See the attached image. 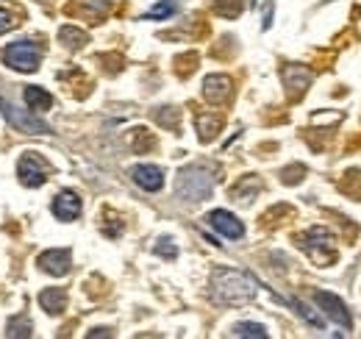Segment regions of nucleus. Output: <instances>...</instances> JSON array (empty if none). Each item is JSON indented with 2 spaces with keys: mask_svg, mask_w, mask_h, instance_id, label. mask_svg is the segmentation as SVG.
I'll use <instances>...</instances> for the list:
<instances>
[{
  "mask_svg": "<svg viewBox=\"0 0 361 339\" xmlns=\"http://www.w3.org/2000/svg\"><path fill=\"white\" fill-rule=\"evenodd\" d=\"M256 281L242 270L220 267L212 273V300L223 306H242L256 297Z\"/></svg>",
  "mask_w": 361,
  "mask_h": 339,
  "instance_id": "1",
  "label": "nucleus"
},
{
  "mask_svg": "<svg viewBox=\"0 0 361 339\" xmlns=\"http://www.w3.org/2000/svg\"><path fill=\"white\" fill-rule=\"evenodd\" d=\"M176 192L180 201H206L214 192V175L206 165H189L178 172L176 178Z\"/></svg>",
  "mask_w": 361,
  "mask_h": 339,
  "instance_id": "2",
  "label": "nucleus"
},
{
  "mask_svg": "<svg viewBox=\"0 0 361 339\" xmlns=\"http://www.w3.org/2000/svg\"><path fill=\"white\" fill-rule=\"evenodd\" d=\"M3 61L17 70V73H34L39 70V61H42V47L31 40H20V42H11L3 50Z\"/></svg>",
  "mask_w": 361,
  "mask_h": 339,
  "instance_id": "3",
  "label": "nucleus"
},
{
  "mask_svg": "<svg viewBox=\"0 0 361 339\" xmlns=\"http://www.w3.org/2000/svg\"><path fill=\"white\" fill-rule=\"evenodd\" d=\"M300 248L312 256L319 267H328L336 258V254H334V237L325 228H309L300 237Z\"/></svg>",
  "mask_w": 361,
  "mask_h": 339,
  "instance_id": "4",
  "label": "nucleus"
},
{
  "mask_svg": "<svg viewBox=\"0 0 361 339\" xmlns=\"http://www.w3.org/2000/svg\"><path fill=\"white\" fill-rule=\"evenodd\" d=\"M0 112H3V117L14 126V131H23V133H39V136L50 133V126H47V123H42L39 117H34V114L25 112V109H17V106L8 103L6 97H0Z\"/></svg>",
  "mask_w": 361,
  "mask_h": 339,
  "instance_id": "5",
  "label": "nucleus"
},
{
  "mask_svg": "<svg viewBox=\"0 0 361 339\" xmlns=\"http://www.w3.org/2000/svg\"><path fill=\"white\" fill-rule=\"evenodd\" d=\"M17 175H20V184L23 186H42L47 178H50V165L39 153H25L20 162H17Z\"/></svg>",
  "mask_w": 361,
  "mask_h": 339,
  "instance_id": "6",
  "label": "nucleus"
},
{
  "mask_svg": "<svg viewBox=\"0 0 361 339\" xmlns=\"http://www.w3.org/2000/svg\"><path fill=\"white\" fill-rule=\"evenodd\" d=\"M314 300H317V306H319L334 323H339L342 328H353V317H350L348 306L336 295H331V292H314Z\"/></svg>",
  "mask_w": 361,
  "mask_h": 339,
  "instance_id": "7",
  "label": "nucleus"
},
{
  "mask_svg": "<svg viewBox=\"0 0 361 339\" xmlns=\"http://www.w3.org/2000/svg\"><path fill=\"white\" fill-rule=\"evenodd\" d=\"M39 270H45L47 275H67L70 273V264H73V256L67 248H53L37 258Z\"/></svg>",
  "mask_w": 361,
  "mask_h": 339,
  "instance_id": "8",
  "label": "nucleus"
},
{
  "mask_svg": "<svg viewBox=\"0 0 361 339\" xmlns=\"http://www.w3.org/2000/svg\"><path fill=\"white\" fill-rule=\"evenodd\" d=\"M231 92H233V81L228 76H209L203 81V97L212 103V106H223L231 100Z\"/></svg>",
  "mask_w": 361,
  "mask_h": 339,
  "instance_id": "9",
  "label": "nucleus"
},
{
  "mask_svg": "<svg viewBox=\"0 0 361 339\" xmlns=\"http://www.w3.org/2000/svg\"><path fill=\"white\" fill-rule=\"evenodd\" d=\"M53 214L61 220V222H73L78 214H81V198L73 192V189H61L56 198H53Z\"/></svg>",
  "mask_w": 361,
  "mask_h": 339,
  "instance_id": "10",
  "label": "nucleus"
},
{
  "mask_svg": "<svg viewBox=\"0 0 361 339\" xmlns=\"http://www.w3.org/2000/svg\"><path fill=\"white\" fill-rule=\"evenodd\" d=\"M206 220H209L212 228H217L228 239H242V237H245V225H242L231 212H226V209H214Z\"/></svg>",
  "mask_w": 361,
  "mask_h": 339,
  "instance_id": "11",
  "label": "nucleus"
},
{
  "mask_svg": "<svg viewBox=\"0 0 361 339\" xmlns=\"http://www.w3.org/2000/svg\"><path fill=\"white\" fill-rule=\"evenodd\" d=\"M131 178L145 189V192H159L164 186V172L156 165H136L131 170Z\"/></svg>",
  "mask_w": 361,
  "mask_h": 339,
  "instance_id": "12",
  "label": "nucleus"
},
{
  "mask_svg": "<svg viewBox=\"0 0 361 339\" xmlns=\"http://www.w3.org/2000/svg\"><path fill=\"white\" fill-rule=\"evenodd\" d=\"M309 84H312V73L306 67H300V64H286L283 67V86L289 89L292 97L303 95L309 89Z\"/></svg>",
  "mask_w": 361,
  "mask_h": 339,
  "instance_id": "13",
  "label": "nucleus"
},
{
  "mask_svg": "<svg viewBox=\"0 0 361 339\" xmlns=\"http://www.w3.org/2000/svg\"><path fill=\"white\" fill-rule=\"evenodd\" d=\"M195 128L200 131V139H203V142H212V139L220 133V128H223V117H220V114H212V112L197 114V117H195Z\"/></svg>",
  "mask_w": 361,
  "mask_h": 339,
  "instance_id": "14",
  "label": "nucleus"
},
{
  "mask_svg": "<svg viewBox=\"0 0 361 339\" xmlns=\"http://www.w3.org/2000/svg\"><path fill=\"white\" fill-rule=\"evenodd\" d=\"M259 189H262V181H259L256 175H245V178L231 189V198L239 201V203H250V198H253Z\"/></svg>",
  "mask_w": 361,
  "mask_h": 339,
  "instance_id": "15",
  "label": "nucleus"
},
{
  "mask_svg": "<svg viewBox=\"0 0 361 339\" xmlns=\"http://www.w3.org/2000/svg\"><path fill=\"white\" fill-rule=\"evenodd\" d=\"M39 306L45 309L47 314H61L64 309H67V292L64 290H45L42 295H39Z\"/></svg>",
  "mask_w": 361,
  "mask_h": 339,
  "instance_id": "16",
  "label": "nucleus"
},
{
  "mask_svg": "<svg viewBox=\"0 0 361 339\" xmlns=\"http://www.w3.org/2000/svg\"><path fill=\"white\" fill-rule=\"evenodd\" d=\"M25 103H28V109H34V112H47V109L53 106V95L45 92L42 86H28V89H25Z\"/></svg>",
  "mask_w": 361,
  "mask_h": 339,
  "instance_id": "17",
  "label": "nucleus"
},
{
  "mask_svg": "<svg viewBox=\"0 0 361 339\" xmlns=\"http://www.w3.org/2000/svg\"><path fill=\"white\" fill-rule=\"evenodd\" d=\"M59 40L64 42V47H70V50H78V47H84V44L90 42V37L84 31H78L75 25H64L59 31Z\"/></svg>",
  "mask_w": 361,
  "mask_h": 339,
  "instance_id": "18",
  "label": "nucleus"
},
{
  "mask_svg": "<svg viewBox=\"0 0 361 339\" xmlns=\"http://www.w3.org/2000/svg\"><path fill=\"white\" fill-rule=\"evenodd\" d=\"M6 334L8 337H34V326L28 317H11L6 326Z\"/></svg>",
  "mask_w": 361,
  "mask_h": 339,
  "instance_id": "19",
  "label": "nucleus"
},
{
  "mask_svg": "<svg viewBox=\"0 0 361 339\" xmlns=\"http://www.w3.org/2000/svg\"><path fill=\"white\" fill-rule=\"evenodd\" d=\"M17 25H20V8L0 3V34L11 31V28H17Z\"/></svg>",
  "mask_w": 361,
  "mask_h": 339,
  "instance_id": "20",
  "label": "nucleus"
},
{
  "mask_svg": "<svg viewBox=\"0 0 361 339\" xmlns=\"http://www.w3.org/2000/svg\"><path fill=\"white\" fill-rule=\"evenodd\" d=\"M242 6H245V0H214V11L220 17H228V20L239 17L242 14Z\"/></svg>",
  "mask_w": 361,
  "mask_h": 339,
  "instance_id": "21",
  "label": "nucleus"
},
{
  "mask_svg": "<svg viewBox=\"0 0 361 339\" xmlns=\"http://www.w3.org/2000/svg\"><path fill=\"white\" fill-rule=\"evenodd\" d=\"M233 337H259L264 339L267 337V328L259 326V323H236L233 326Z\"/></svg>",
  "mask_w": 361,
  "mask_h": 339,
  "instance_id": "22",
  "label": "nucleus"
},
{
  "mask_svg": "<svg viewBox=\"0 0 361 339\" xmlns=\"http://www.w3.org/2000/svg\"><path fill=\"white\" fill-rule=\"evenodd\" d=\"M156 254L159 256H167V258H176L178 256V248L170 242V239H161L159 245H156Z\"/></svg>",
  "mask_w": 361,
  "mask_h": 339,
  "instance_id": "23",
  "label": "nucleus"
},
{
  "mask_svg": "<svg viewBox=\"0 0 361 339\" xmlns=\"http://www.w3.org/2000/svg\"><path fill=\"white\" fill-rule=\"evenodd\" d=\"M156 120H159L161 126L178 128V112H176V109H170V114H164V112H159V114H156Z\"/></svg>",
  "mask_w": 361,
  "mask_h": 339,
  "instance_id": "24",
  "label": "nucleus"
},
{
  "mask_svg": "<svg viewBox=\"0 0 361 339\" xmlns=\"http://www.w3.org/2000/svg\"><path fill=\"white\" fill-rule=\"evenodd\" d=\"M173 11H176V8H173L170 3H161V6H159L156 11H150V14L145 17V20H156V17H167V14H173Z\"/></svg>",
  "mask_w": 361,
  "mask_h": 339,
  "instance_id": "25",
  "label": "nucleus"
}]
</instances>
